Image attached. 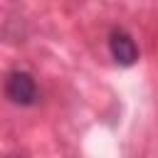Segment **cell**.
Listing matches in <instances>:
<instances>
[{
  "instance_id": "1",
  "label": "cell",
  "mask_w": 158,
  "mask_h": 158,
  "mask_svg": "<svg viewBox=\"0 0 158 158\" xmlns=\"http://www.w3.org/2000/svg\"><path fill=\"white\" fill-rule=\"evenodd\" d=\"M5 96H7L15 106H35L37 99H40L35 77H32L30 72H22V69L10 72L7 79H5Z\"/></svg>"
},
{
  "instance_id": "2",
  "label": "cell",
  "mask_w": 158,
  "mask_h": 158,
  "mask_svg": "<svg viewBox=\"0 0 158 158\" xmlns=\"http://www.w3.org/2000/svg\"><path fill=\"white\" fill-rule=\"evenodd\" d=\"M109 52H111L114 62L121 64V67H131L138 59V47H136L133 37L126 30H121V27L111 30V35H109Z\"/></svg>"
},
{
  "instance_id": "3",
  "label": "cell",
  "mask_w": 158,
  "mask_h": 158,
  "mask_svg": "<svg viewBox=\"0 0 158 158\" xmlns=\"http://www.w3.org/2000/svg\"><path fill=\"white\" fill-rule=\"evenodd\" d=\"M12 158H20V156H12Z\"/></svg>"
}]
</instances>
